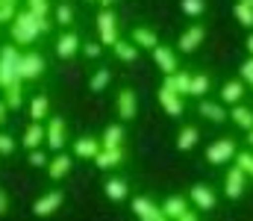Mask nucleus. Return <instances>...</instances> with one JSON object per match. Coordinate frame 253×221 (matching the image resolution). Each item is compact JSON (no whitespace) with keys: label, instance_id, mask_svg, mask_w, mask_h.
Here are the masks:
<instances>
[{"label":"nucleus","instance_id":"obj_1","mask_svg":"<svg viewBox=\"0 0 253 221\" xmlns=\"http://www.w3.org/2000/svg\"><path fill=\"white\" fill-rule=\"evenodd\" d=\"M50 30H53V24H50L47 18H36V15L27 12V9H18L15 18H12V24H9L12 44H18V47H30V44H36L39 36H47Z\"/></svg>","mask_w":253,"mask_h":221},{"label":"nucleus","instance_id":"obj_2","mask_svg":"<svg viewBox=\"0 0 253 221\" xmlns=\"http://www.w3.org/2000/svg\"><path fill=\"white\" fill-rule=\"evenodd\" d=\"M47 71V62L39 50H21V59H18V80L21 83H39Z\"/></svg>","mask_w":253,"mask_h":221},{"label":"nucleus","instance_id":"obj_3","mask_svg":"<svg viewBox=\"0 0 253 221\" xmlns=\"http://www.w3.org/2000/svg\"><path fill=\"white\" fill-rule=\"evenodd\" d=\"M44 145L53 153L65 150V145H68V124H65L62 115H47V121H44Z\"/></svg>","mask_w":253,"mask_h":221},{"label":"nucleus","instance_id":"obj_4","mask_svg":"<svg viewBox=\"0 0 253 221\" xmlns=\"http://www.w3.org/2000/svg\"><path fill=\"white\" fill-rule=\"evenodd\" d=\"M62 204H65V192L62 189H50V192H44V195H39L33 201V216L36 219H50V216H56L62 210Z\"/></svg>","mask_w":253,"mask_h":221},{"label":"nucleus","instance_id":"obj_5","mask_svg":"<svg viewBox=\"0 0 253 221\" xmlns=\"http://www.w3.org/2000/svg\"><path fill=\"white\" fill-rule=\"evenodd\" d=\"M18 59H21V50L15 44L0 47V88H6L9 83L18 80Z\"/></svg>","mask_w":253,"mask_h":221},{"label":"nucleus","instance_id":"obj_6","mask_svg":"<svg viewBox=\"0 0 253 221\" xmlns=\"http://www.w3.org/2000/svg\"><path fill=\"white\" fill-rule=\"evenodd\" d=\"M97 36H100L97 42L103 47H112L118 42V18H115L112 9H100L97 12Z\"/></svg>","mask_w":253,"mask_h":221},{"label":"nucleus","instance_id":"obj_7","mask_svg":"<svg viewBox=\"0 0 253 221\" xmlns=\"http://www.w3.org/2000/svg\"><path fill=\"white\" fill-rule=\"evenodd\" d=\"M150 53H153V62H156V68L165 74V77H168V74H177V71H180V62H177V53H174V47L156 44Z\"/></svg>","mask_w":253,"mask_h":221},{"label":"nucleus","instance_id":"obj_8","mask_svg":"<svg viewBox=\"0 0 253 221\" xmlns=\"http://www.w3.org/2000/svg\"><path fill=\"white\" fill-rule=\"evenodd\" d=\"M71 168H74V156H71V153H65V150H59V153H53V156H50V162H47V168H44V171H47V177H50V180H56V183H59L62 177L71 174Z\"/></svg>","mask_w":253,"mask_h":221},{"label":"nucleus","instance_id":"obj_9","mask_svg":"<svg viewBox=\"0 0 253 221\" xmlns=\"http://www.w3.org/2000/svg\"><path fill=\"white\" fill-rule=\"evenodd\" d=\"M132 213L138 221H168L162 207H156L150 198H132Z\"/></svg>","mask_w":253,"mask_h":221},{"label":"nucleus","instance_id":"obj_10","mask_svg":"<svg viewBox=\"0 0 253 221\" xmlns=\"http://www.w3.org/2000/svg\"><path fill=\"white\" fill-rule=\"evenodd\" d=\"M80 44H83V42H80V36H77L74 30H62V36L56 39V47H53V50H56L59 59H74V56L80 53Z\"/></svg>","mask_w":253,"mask_h":221},{"label":"nucleus","instance_id":"obj_11","mask_svg":"<svg viewBox=\"0 0 253 221\" xmlns=\"http://www.w3.org/2000/svg\"><path fill=\"white\" fill-rule=\"evenodd\" d=\"M115 109H118V118H121V121H132V118H135L138 100H135V91H132V88H121V91H118Z\"/></svg>","mask_w":253,"mask_h":221},{"label":"nucleus","instance_id":"obj_12","mask_svg":"<svg viewBox=\"0 0 253 221\" xmlns=\"http://www.w3.org/2000/svg\"><path fill=\"white\" fill-rule=\"evenodd\" d=\"M91 162H94L100 171H112V168H118V165L124 162V147H100Z\"/></svg>","mask_w":253,"mask_h":221},{"label":"nucleus","instance_id":"obj_13","mask_svg":"<svg viewBox=\"0 0 253 221\" xmlns=\"http://www.w3.org/2000/svg\"><path fill=\"white\" fill-rule=\"evenodd\" d=\"M236 156V142L233 139H218L215 145L206 150V159L212 162V165H224L227 159H233Z\"/></svg>","mask_w":253,"mask_h":221},{"label":"nucleus","instance_id":"obj_14","mask_svg":"<svg viewBox=\"0 0 253 221\" xmlns=\"http://www.w3.org/2000/svg\"><path fill=\"white\" fill-rule=\"evenodd\" d=\"M21 145L27 150H36V147L44 145V121H30L24 136H21Z\"/></svg>","mask_w":253,"mask_h":221},{"label":"nucleus","instance_id":"obj_15","mask_svg":"<svg viewBox=\"0 0 253 221\" xmlns=\"http://www.w3.org/2000/svg\"><path fill=\"white\" fill-rule=\"evenodd\" d=\"M206 39V30L200 27V24H194V27H189L183 36H180V42H177V47L183 50V53H191V50H197L200 47V42Z\"/></svg>","mask_w":253,"mask_h":221},{"label":"nucleus","instance_id":"obj_16","mask_svg":"<svg viewBox=\"0 0 253 221\" xmlns=\"http://www.w3.org/2000/svg\"><path fill=\"white\" fill-rule=\"evenodd\" d=\"M100 147H103V145H100V139H94V136H80V139L74 142L71 150H74V156H77V159H94Z\"/></svg>","mask_w":253,"mask_h":221},{"label":"nucleus","instance_id":"obj_17","mask_svg":"<svg viewBox=\"0 0 253 221\" xmlns=\"http://www.w3.org/2000/svg\"><path fill=\"white\" fill-rule=\"evenodd\" d=\"M159 103H162V109H165L171 118H180V115H183V109H186V106H183V97H180V94H174V91H171V88H165V86L159 88Z\"/></svg>","mask_w":253,"mask_h":221},{"label":"nucleus","instance_id":"obj_18","mask_svg":"<svg viewBox=\"0 0 253 221\" xmlns=\"http://www.w3.org/2000/svg\"><path fill=\"white\" fill-rule=\"evenodd\" d=\"M189 198H191V204H194L197 210H212V207H215V192H212L206 183H197V186H191Z\"/></svg>","mask_w":253,"mask_h":221},{"label":"nucleus","instance_id":"obj_19","mask_svg":"<svg viewBox=\"0 0 253 221\" xmlns=\"http://www.w3.org/2000/svg\"><path fill=\"white\" fill-rule=\"evenodd\" d=\"M162 213H165V219H168V221L183 219V216L189 213V201H186V198H180V195H171V198H165Z\"/></svg>","mask_w":253,"mask_h":221},{"label":"nucleus","instance_id":"obj_20","mask_svg":"<svg viewBox=\"0 0 253 221\" xmlns=\"http://www.w3.org/2000/svg\"><path fill=\"white\" fill-rule=\"evenodd\" d=\"M103 195H106L109 201H126L129 186H126V180H121V177H109V180L103 183Z\"/></svg>","mask_w":253,"mask_h":221},{"label":"nucleus","instance_id":"obj_21","mask_svg":"<svg viewBox=\"0 0 253 221\" xmlns=\"http://www.w3.org/2000/svg\"><path fill=\"white\" fill-rule=\"evenodd\" d=\"M3 100H6L9 112H12V109H21V103H24V83H21V80L9 83V86L3 88Z\"/></svg>","mask_w":253,"mask_h":221},{"label":"nucleus","instance_id":"obj_22","mask_svg":"<svg viewBox=\"0 0 253 221\" xmlns=\"http://www.w3.org/2000/svg\"><path fill=\"white\" fill-rule=\"evenodd\" d=\"M189 83H191V74L189 71H177V74H168L165 77V88H171L174 94H189Z\"/></svg>","mask_w":253,"mask_h":221},{"label":"nucleus","instance_id":"obj_23","mask_svg":"<svg viewBox=\"0 0 253 221\" xmlns=\"http://www.w3.org/2000/svg\"><path fill=\"white\" fill-rule=\"evenodd\" d=\"M47 115H50V97L47 94H36L30 100V118L33 121H47Z\"/></svg>","mask_w":253,"mask_h":221},{"label":"nucleus","instance_id":"obj_24","mask_svg":"<svg viewBox=\"0 0 253 221\" xmlns=\"http://www.w3.org/2000/svg\"><path fill=\"white\" fill-rule=\"evenodd\" d=\"M132 44H135V47L153 50V47L159 44V36H156L153 30H147V27H135V30H132Z\"/></svg>","mask_w":253,"mask_h":221},{"label":"nucleus","instance_id":"obj_25","mask_svg":"<svg viewBox=\"0 0 253 221\" xmlns=\"http://www.w3.org/2000/svg\"><path fill=\"white\" fill-rule=\"evenodd\" d=\"M197 112H200L203 118L215 121V124L227 121V112H224V106H221V103H212V100H200V103H197Z\"/></svg>","mask_w":253,"mask_h":221},{"label":"nucleus","instance_id":"obj_26","mask_svg":"<svg viewBox=\"0 0 253 221\" xmlns=\"http://www.w3.org/2000/svg\"><path fill=\"white\" fill-rule=\"evenodd\" d=\"M224 186H227V195H230V198H239L242 189H245V171H242V168H230Z\"/></svg>","mask_w":253,"mask_h":221},{"label":"nucleus","instance_id":"obj_27","mask_svg":"<svg viewBox=\"0 0 253 221\" xmlns=\"http://www.w3.org/2000/svg\"><path fill=\"white\" fill-rule=\"evenodd\" d=\"M100 145L103 147H121L124 145V127L121 124H109L100 136Z\"/></svg>","mask_w":253,"mask_h":221},{"label":"nucleus","instance_id":"obj_28","mask_svg":"<svg viewBox=\"0 0 253 221\" xmlns=\"http://www.w3.org/2000/svg\"><path fill=\"white\" fill-rule=\"evenodd\" d=\"M197 139H200V130L191 127V124H186V127H180V133H177V147H180V150H191V147L197 145Z\"/></svg>","mask_w":253,"mask_h":221},{"label":"nucleus","instance_id":"obj_29","mask_svg":"<svg viewBox=\"0 0 253 221\" xmlns=\"http://www.w3.org/2000/svg\"><path fill=\"white\" fill-rule=\"evenodd\" d=\"M112 50H115V56H118L121 62H135V59H138V47H135L132 42H121V39H118V42L112 44Z\"/></svg>","mask_w":253,"mask_h":221},{"label":"nucleus","instance_id":"obj_30","mask_svg":"<svg viewBox=\"0 0 253 221\" xmlns=\"http://www.w3.org/2000/svg\"><path fill=\"white\" fill-rule=\"evenodd\" d=\"M242 94H245L242 83H224V88H221V100L224 103H242Z\"/></svg>","mask_w":253,"mask_h":221},{"label":"nucleus","instance_id":"obj_31","mask_svg":"<svg viewBox=\"0 0 253 221\" xmlns=\"http://www.w3.org/2000/svg\"><path fill=\"white\" fill-rule=\"evenodd\" d=\"M53 18H56V24H59L62 30H71V24H74V6H71V3H59V6L53 9Z\"/></svg>","mask_w":253,"mask_h":221},{"label":"nucleus","instance_id":"obj_32","mask_svg":"<svg viewBox=\"0 0 253 221\" xmlns=\"http://www.w3.org/2000/svg\"><path fill=\"white\" fill-rule=\"evenodd\" d=\"M109 83H112V71L109 68H97V71L91 74V80H88V88L91 91H103Z\"/></svg>","mask_w":253,"mask_h":221},{"label":"nucleus","instance_id":"obj_33","mask_svg":"<svg viewBox=\"0 0 253 221\" xmlns=\"http://www.w3.org/2000/svg\"><path fill=\"white\" fill-rule=\"evenodd\" d=\"M206 91H209V77H206V74H191L189 94L191 97H203Z\"/></svg>","mask_w":253,"mask_h":221},{"label":"nucleus","instance_id":"obj_34","mask_svg":"<svg viewBox=\"0 0 253 221\" xmlns=\"http://www.w3.org/2000/svg\"><path fill=\"white\" fill-rule=\"evenodd\" d=\"M233 121H236L239 127L251 130V127H253V112L248 109V106H239V103H236V109H233Z\"/></svg>","mask_w":253,"mask_h":221},{"label":"nucleus","instance_id":"obj_35","mask_svg":"<svg viewBox=\"0 0 253 221\" xmlns=\"http://www.w3.org/2000/svg\"><path fill=\"white\" fill-rule=\"evenodd\" d=\"M27 12H33L36 18H47L53 9H50V0H27V6H24Z\"/></svg>","mask_w":253,"mask_h":221},{"label":"nucleus","instance_id":"obj_36","mask_svg":"<svg viewBox=\"0 0 253 221\" xmlns=\"http://www.w3.org/2000/svg\"><path fill=\"white\" fill-rule=\"evenodd\" d=\"M47 162H50V156H47L42 147H36V150L27 153V165H30V168H47Z\"/></svg>","mask_w":253,"mask_h":221},{"label":"nucleus","instance_id":"obj_37","mask_svg":"<svg viewBox=\"0 0 253 221\" xmlns=\"http://www.w3.org/2000/svg\"><path fill=\"white\" fill-rule=\"evenodd\" d=\"M180 9L186 15H191V18H197V15L206 12V0H180Z\"/></svg>","mask_w":253,"mask_h":221},{"label":"nucleus","instance_id":"obj_38","mask_svg":"<svg viewBox=\"0 0 253 221\" xmlns=\"http://www.w3.org/2000/svg\"><path fill=\"white\" fill-rule=\"evenodd\" d=\"M15 145H18L15 136H9V133L0 130V156H12V153H15Z\"/></svg>","mask_w":253,"mask_h":221},{"label":"nucleus","instance_id":"obj_39","mask_svg":"<svg viewBox=\"0 0 253 221\" xmlns=\"http://www.w3.org/2000/svg\"><path fill=\"white\" fill-rule=\"evenodd\" d=\"M236 18H239L245 27H253V9L248 3H239V6H236Z\"/></svg>","mask_w":253,"mask_h":221},{"label":"nucleus","instance_id":"obj_40","mask_svg":"<svg viewBox=\"0 0 253 221\" xmlns=\"http://www.w3.org/2000/svg\"><path fill=\"white\" fill-rule=\"evenodd\" d=\"M80 50H83L88 59H97V56L103 53V44H100V42H85V44H80Z\"/></svg>","mask_w":253,"mask_h":221},{"label":"nucleus","instance_id":"obj_41","mask_svg":"<svg viewBox=\"0 0 253 221\" xmlns=\"http://www.w3.org/2000/svg\"><path fill=\"white\" fill-rule=\"evenodd\" d=\"M15 3H0V24H12V18H15Z\"/></svg>","mask_w":253,"mask_h":221},{"label":"nucleus","instance_id":"obj_42","mask_svg":"<svg viewBox=\"0 0 253 221\" xmlns=\"http://www.w3.org/2000/svg\"><path fill=\"white\" fill-rule=\"evenodd\" d=\"M236 159H239V168H242L245 174H248V171H253V156H251V153H239Z\"/></svg>","mask_w":253,"mask_h":221},{"label":"nucleus","instance_id":"obj_43","mask_svg":"<svg viewBox=\"0 0 253 221\" xmlns=\"http://www.w3.org/2000/svg\"><path fill=\"white\" fill-rule=\"evenodd\" d=\"M9 213V195H6V189H0V219Z\"/></svg>","mask_w":253,"mask_h":221},{"label":"nucleus","instance_id":"obj_44","mask_svg":"<svg viewBox=\"0 0 253 221\" xmlns=\"http://www.w3.org/2000/svg\"><path fill=\"white\" fill-rule=\"evenodd\" d=\"M6 121H9V106H6V100L0 97V127H3Z\"/></svg>","mask_w":253,"mask_h":221},{"label":"nucleus","instance_id":"obj_45","mask_svg":"<svg viewBox=\"0 0 253 221\" xmlns=\"http://www.w3.org/2000/svg\"><path fill=\"white\" fill-rule=\"evenodd\" d=\"M242 77H245V80H251V83H253V59H251V62H245V65H242Z\"/></svg>","mask_w":253,"mask_h":221},{"label":"nucleus","instance_id":"obj_46","mask_svg":"<svg viewBox=\"0 0 253 221\" xmlns=\"http://www.w3.org/2000/svg\"><path fill=\"white\" fill-rule=\"evenodd\" d=\"M248 50H251V53H253V33H251V36H248Z\"/></svg>","mask_w":253,"mask_h":221},{"label":"nucleus","instance_id":"obj_47","mask_svg":"<svg viewBox=\"0 0 253 221\" xmlns=\"http://www.w3.org/2000/svg\"><path fill=\"white\" fill-rule=\"evenodd\" d=\"M248 142H251V145H253V127H251V130H248Z\"/></svg>","mask_w":253,"mask_h":221},{"label":"nucleus","instance_id":"obj_48","mask_svg":"<svg viewBox=\"0 0 253 221\" xmlns=\"http://www.w3.org/2000/svg\"><path fill=\"white\" fill-rule=\"evenodd\" d=\"M0 3H18V0H0Z\"/></svg>","mask_w":253,"mask_h":221},{"label":"nucleus","instance_id":"obj_49","mask_svg":"<svg viewBox=\"0 0 253 221\" xmlns=\"http://www.w3.org/2000/svg\"><path fill=\"white\" fill-rule=\"evenodd\" d=\"M85 3H100V0H85Z\"/></svg>","mask_w":253,"mask_h":221},{"label":"nucleus","instance_id":"obj_50","mask_svg":"<svg viewBox=\"0 0 253 221\" xmlns=\"http://www.w3.org/2000/svg\"><path fill=\"white\" fill-rule=\"evenodd\" d=\"M251 174H253V171H251Z\"/></svg>","mask_w":253,"mask_h":221}]
</instances>
